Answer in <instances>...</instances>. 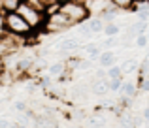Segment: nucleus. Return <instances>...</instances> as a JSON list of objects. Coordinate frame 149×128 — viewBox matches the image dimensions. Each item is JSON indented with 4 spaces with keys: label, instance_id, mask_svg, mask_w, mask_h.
Segmentation results:
<instances>
[{
    "label": "nucleus",
    "instance_id": "1",
    "mask_svg": "<svg viewBox=\"0 0 149 128\" xmlns=\"http://www.w3.org/2000/svg\"><path fill=\"white\" fill-rule=\"evenodd\" d=\"M58 11L64 13L66 17L72 21L74 26L85 23L89 17H91V13H89V10H87V6H85L83 0H62Z\"/></svg>",
    "mask_w": 149,
    "mask_h": 128
},
{
    "label": "nucleus",
    "instance_id": "2",
    "mask_svg": "<svg viewBox=\"0 0 149 128\" xmlns=\"http://www.w3.org/2000/svg\"><path fill=\"white\" fill-rule=\"evenodd\" d=\"M74 28L72 21L66 17L64 13L61 11H55L51 15H45V23H44V32L45 34H58V32H64V30Z\"/></svg>",
    "mask_w": 149,
    "mask_h": 128
},
{
    "label": "nucleus",
    "instance_id": "3",
    "mask_svg": "<svg viewBox=\"0 0 149 128\" xmlns=\"http://www.w3.org/2000/svg\"><path fill=\"white\" fill-rule=\"evenodd\" d=\"M6 32L13 34V36L26 38L32 32V28H30V25L17 13V11H10V13H6Z\"/></svg>",
    "mask_w": 149,
    "mask_h": 128
},
{
    "label": "nucleus",
    "instance_id": "4",
    "mask_svg": "<svg viewBox=\"0 0 149 128\" xmlns=\"http://www.w3.org/2000/svg\"><path fill=\"white\" fill-rule=\"evenodd\" d=\"M17 13L29 23L32 30L38 32V30L44 28V23H45V13L44 11H38V10H34L32 6H29L26 2H21V6L17 8Z\"/></svg>",
    "mask_w": 149,
    "mask_h": 128
},
{
    "label": "nucleus",
    "instance_id": "5",
    "mask_svg": "<svg viewBox=\"0 0 149 128\" xmlns=\"http://www.w3.org/2000/svg\"><path fill=\"white\" fill-rule=\"evenodd\" d=\"M117 62V57H115V53L113 51H100V55H98V64L102 66V68H106L108 70L111 64H115Z\"/></svg>",
    "mask_w": 149,
    "mask_h": 128
},
{
    "label": "nucleus",
    "instance_id": "6",
    "mask_svg": "<svg viewBox=\"0 0 149 128\" xmlns=\"http://www.w3.org/2000/svg\"><path fill=\"white\" fill-rule=\"evenodd\" d=\"M85 23H87V28L91 30L93 34H98V32H102V30H104V21H102L98 15H95V17H89Z\"/></svg>",
    "mask_w": 149,
    "mask_h": 128
},
{
    "label": "nucleus",
    "instance_id": "7",
    "mask_svg": "<svg viewBox=\"0 0 149 128\" xmlns=\"http://www.w3.org/2000/svg\"><path fill=\"white\" fill-rule=\"evenodd\" d=\"M109 2L115 6L117 11H130V10H136V2H134V0H109Z\"/></svg>",
    "mask_w": 149,
    "mask_h": 128
},
{
    "label": "nucleus",
    "instance_id": "8",
    "mask_svg": "<svg viewBox=\"0 0 149 128\" xmlns=\"http://www.w3.org/2000/svg\"><path fill=\"white\" fill-rule=\"evenodd\" d=\"M23 0H0V10L4 13H10V11H17V8L21 6Z\"/></svg>",
    "mask_w": 149,
    "mask_h": 128
},
{
    "label": "nucleus",
    "instance_id": "9",
    "mask_svg": "<svg viewBox=\"0 0 149 128\" xmlns=\"http://www.w3.org/2000/svg\"><path fill=\"white\" fill-rule=\"evenodd\" d=\"M121 92L128 98H134L138 94V85H134L132 81H123V87H121Z\"/></svg>",
    "mask_w": 149,
    "mask_h": 128
},
{
    "label": "nucleus",
    "instance_id": "10",
    "mask_svg": "<svg viewBox=\"0 0 149 128\" xmlns=\"http://www.w3.org/2000/svg\"><path fill=\"white\" fill-rule=\"evenodd\" d=\"M102 32H104V36H119V34H121V25H119V23H115V21L106 23Z\"/></svg>",
    "mask_w": 149,
    "mask_h": 128
},
{
    "label": "nucleus",
    "instance_id": "11",
    "mask_svg": "<svg viewBox=\"0 0 149 128\" xmlns=\"http://www.w3.org/2000/svg\"><path fill=\"white\" fill-rule=\"evenodd\" d=\"M108 87L109 92H121V87H123V75L121 77H108Z\"/></svg>",
    "mask_w": 149,
    "mask_h": 128
},
{
    "label": "nucleus",
    "instance_id": "12",
    "mask_svg": "<svg viewBox=\"0 0 149 128\" xmlns=\"http://www.w3.org/2000/svg\"><path fill=\"white\" fill-rule=\"evenodd\" d=\"M121 75H123V70H121V64H111V66H109V68H108V77H109V79H111V77H121Z\"/></svg>",
    "mask_w": 149,
    "mask_h": 128
},
{
    "label": "nucleus",
    "instance_id": "13",
    "mask_svg": "<svg viewBox=\"0 0 149 128\" xmlns=\"http://www.w3.org/2000/svg\"><path fill=\"white\" fill-rule=\"evenodd\" d=\"M76 47H77V40H74V38H66L61 44V49H66V51H74Z\"/></svg>",
    "mask_w": 149,
    "mask_h": 128
},
{
    "label": "nucleus",
    "instance_id": "14",
    "mask_svg": "<svg viewBox=\"0 0 149 128\" xmlns=\"http://www.w3.org/2000/svg\"><path fill=\"white\" fill-rule=\"evenodd\" d=\"M85 51L89 53V57H91V59H98V55H100V47L96 44H87Z\"/></svg>",
    "mask_w": 149,
    "mask_h": 128
},
{
    "label": "nucleus",
    "instance_id": "15",
    "mask_svg": "<svg viewBox=\"0 0 149 128\" xmlns=\"http://www.w3.org/2000/svg\"><path fill=\"white\" fill-rule=\"evenodd\" d=\"M147 45V36L146 34H138V36H136V47H146Z\"/></svg>",
    "mask_w": 149,
    "mask_h": 128
},
{
    "label": "nucleus",
    "instance_id": "16",
    "mask_svg": "<svg viewBox=\"0 0 149 128\" xmlns=\"http://www.w3.org/2000/svg\"><path fill=\"white\" fill-rule=\"evenodd\" d=\"M6 34V13L0 10V36Z\"/></svg>",
    "mask_w": 149,
    "mask_h": 128
},
{
    "label": "nucleus",
    "instance_id": "17",
    "mask_svg": "<svg viewBox=\"0 0 149 128\" xmlns=\"http://www.w3.org/2000/svg\"><path fill=\"white\" fill-rule=\"evenodd\" d=\"M15 109L21 111V113H25V111L29 109V104H26L25 100H19V102H15Z\"/></svg>",
    "mask_w": 149,
    "mask_h": 128
},
{
    "label": "nucleus",
    "instance_id": "18",
    "mask_svg": "<svg viewBox=\"0 0 149 128\" xmlns=\"http://www.w3.org/2000/svg\"><path fill=\"white\" fill-rule=\"evenodd\" d=\"M143 121L149 122V107H146V109H143Z\"/></svg>",
    "mask_w": 149,
    "mask_h": 128
},
{
    "label": "nucleus",
    "instance_id": "19",
    "mask_svg": "<svg viewBox=\"0 0 149 128\" xmlns=\"http://www.w3.org/2000/svg\"><path fill=\"white\" fill-rule=\"evenodd\" d=\"M134 2H136V4H138V2H146V0H134Z\"/></svg>",
    "mask_w": 149,
    "mask_h": 128
}]
</instances>
